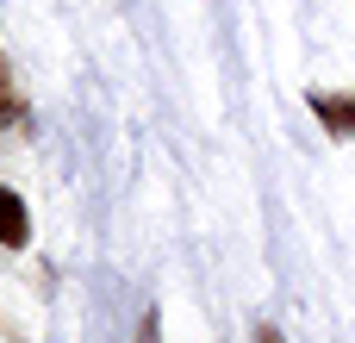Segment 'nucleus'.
Listing matches in <instances>:
<instances>
[{
  "label": "nucleus",
  "instance_id": "obj_5",
  "mask_svg": "<svg viewBox=\"0 0 355 343\" xmlns=\"http://www.w3.org/2000/svg\"><path fill=\"white\" fill-rule=\"evenodd\" d=\"M0 125H6V112H0Z\"/></svg>",
  "mask_w": 355,
  "mask_h": 343
},
{
  "label": "nucleus",
  "instance_id": "obj_3",
  "mask_svg": "<svg viewBox=\"0 0 355 343\" xmlns=\"http://www.w3.org/2000/svg\"><path fill=\"white\" fill-rule=\"evenodd\" d=\"M0 112H6V119H25V106H19L12 81H6V56H0Z\"/></svg>",
  "mask_w": 355,
  "mask_h": 343
},
{
  "label": "nucleus",
  "instance_id": "obj_2",
  "mask_svg": "<svg viewBox=\"0 0 355 343\" xmlns=\"http://www.w3.org/2000/svg\"><path fill=\"white\" fill-rule=\"evenodd\" d=\"M0 244L6 250H25L31 244V212H25V200L12 187H0Z\"/></svg>",
  "mask_w": 355,
  "mask_h": 343
},
{
  "label": "nucleus",
  "instance_id": "obj_4",
  "mask_svg": "<svg viewBox=\"0 0 355 343\" xmlns=\"http://www.w3.org/2000/svg\"><path fill=\"white\" fill-rule=\"evenodd\" d=\"M256 343H287V337H281L275 325H256Z\"/></svg>",
  "mask_w": 355,
  "mask_h": 343
},
{
  "label": "nucleus",
  "instance_id": "obj_1",
  "mask_svg": "<svg viewBox=\"0 0 355 343\" xmlns=\"http://www.w3.org/2000/svg\"><path fill=\"white\" fill-rule=\"evenodd\" d=\"M306 106H312V119H318L331 137H355V94H324V87H312Z\"/></svg>",
  "mask_w": 355,
  "mask_h": 343
}]
</instances>
